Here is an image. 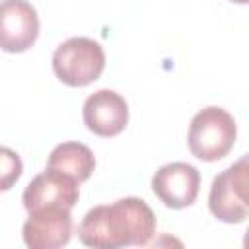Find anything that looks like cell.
<instances>
[{
    "instance_id": "6da1fadb",
    "label": "cell",
    "mask_w": 249,
    "mask_h": 249,
    "mask_svg": "<svg viewBox=\"0 0 249 249\" xmlns=\"http://www.w3.org/2000/svg\"><path fill=\"white\" fill-rule=\"evenodd\" d=\"M156 233V216L138 196H124L111 204L93 206L78 226V237L93 249L148 245Z\"/></svg>"
},
{
    "instance_id": "7a4b0ae2",
    "label": "cell",
    "mask_w": 249,
    "mask_h": 249,
    "mask_svg": "<svg viewBox=\"0 0 249 249\" xmlns=\"http://www.w3.org/2000/svg\"><path fill=\"white\" fill-rule=\"evenodd\" d=\"M237 128L233 117L222 107H204L189 126V150L202 161H218L235 144Z\"/></svg>"
},
{
    "instance_id": "3957f363",
    "label": "cell",
    "mask_w": 249,
    "mask_h": 249,
    "mask_svg": "<svg viewBox=\"0 0 249 249\" xmlns=\"http://www.w3.org/2000/svg\"><path fill=\"white\" fill-rule=\"evenodd\" d=\"M105 68L103 47L89 37H70L60 43L53 54L56 78L72 88L95 82Z\"/></svg>"
},
{
    "instance_id": "277c9868",
    "label": "cell",
    "mask_w": 249,
    "mask_h": 249,
    "mask_svg": "<svg viewBox=\"0 0 249 249\" xmlns=\"http://www.w3.org/2000/svg\"><path fill=\"white\" fill-rule=\"evenodd\" d=\"M208 208L220 222L241 224L249 216V160L243 156L214 177Z\"/></svg>"
},
{
    "instance_id": "5b68a950",
    "label": "cell",
    "mask_w": 249,
    "mask_h": 249,
    "mask_svg": "<svg viewBox=\"0 0 249 249\" xmlns=\"http://www.w3.org/2000/svg\"><path fill=\"white\" fill-rule=\"evenodd\" d=\"M23 243L31 249H58L72 237L70 208L41 206L29 210V218L21 230Z\"/></svg>"
},
{
    "instance_id": "8992f818",
    "label": "cell",
    "mask_w": 249,
    "mask_h": 249,
    "mask_svg": "<svg viewBox=\"0 0 249 249\" xmlns=\"http://www.w3.org/2000/svg\"><path fill=\"white\" fill-rule=\"evenodd\" d=\"M200 189V173L195 165L185 161H171L161 165L152 177L154 195L167 208H185L191 206Z\"/></svg>"
},
{
    "instance_id": "52a82bcc",
    "label": "cell",
    "mask_w": 249,
    "mask_h": 249,
    "mask_svg": "<svg viewBox=\"0 0 249 249\" xmlns=\"http://www.w3.org/2000/svg\"><path fill=\"white\" fill-rule=\"evenodd\" d=\"M39 16L27 0H0V49L23 53L37 41Z\"/></svg>"
},
{
    "instance_id": "ba28073f",
    "label": "cell",
    "mask_w": 249,
    "mask_h": 249,
    "mask_svg": "<svg viewBox=\"0 0 249 249\" xmlns=\"http://www.w3.org/2000/svg\"><path fill=\"white\" fill-rule=\"evenodd\" d=\"M78 185L80 183L70 175L47 167L25 187L23 206L27 212L41 206H64L72 210L80 196Z\"/></svg>"
},
{
    "instance_id": "9c48e42d",
    "label": "cell",
    "mask_w": 249,
    "mask_h": 249,
    "mask_svg": "<svg viewBox=\"0 0 249 249\" xmlns=\"http://www.w3.org/2000/svg\"><path fill=\"white\" fill-rule=\"evenodd\" d=\"M86 126L103 138L117 136L128 123V105L124 97L113 89H99L84 101Z\"/></svg>"
},
{
    "instance_id": "30bf717a",
    "label": "cell",
    "mask_w": 249,
    "mask_h": 249,
    "mask_svg": "<svg viewBox=\"0 0 249 249\" xmlns=\"http://www.w3.org/2000/svg\"><path fill=\"white\" fill-rule=\"evenodd\" d=\"M47 167L62 171L72 179H76L78 183H84L93 173L95 156L82 142H62L54 146V150L51 152Z\"/></svg>"
},
{
    "instance_id": "8fae6325",
    "label": "cell",
    "mask_w": 249,
    "mask_h": 249,
    "mask_svg": "<svg viewBox=\"0 0 249 249\" xmlns=\"http://www.w3.org/2000/svg\"><path fill=\"white\" fill-rule=\"evenodd\" d=\"M23 173L21 158L6 146H0V191H10Z\"/></svg>"
},
{
    "instance_id": "7c38bea8",
    "label": "cell",
    "mask_w": 249,
    "mask_h": 249,
    "mask_svg": "<svg viewBox=\"0 0 249 249\" xmlns=\"http://www.w3.org/2000/svg\"><path fill=\"white\" fill-rule=\"evenodd\" d=\"M231 2H237V4H247V0H231Z\"/></svg>"
}]
</instances>
